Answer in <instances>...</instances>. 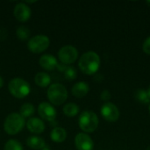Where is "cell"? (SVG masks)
<instances>
[{"label": "cell", "mask_w": 150, "mask_h": 150, "mask_svg": "<svg viewBox=\"0 0 150 150\" xmlns=\"http://www.w3.org/2000/svg\"><path fill=\"white\" fill-rule=\"evenodd\" d=\"M8 90L11 96L16 98L21 99L30 94L31 87L25 80L20 77H15L9 82Z\"/></svg>", "instance_id": "cell-4"}, {"label": "cell", "mask_w": 150, "mask_h": 150, "mask_svg": "<svg viewBox=\"0 0 150 150\" xmlns=\"http://www.w3.org/2000/svg\"><path fill=\"white\" fill-rule=\"evenodd\" d=\"M147 4H148V5L150 7V1H148V2H147Z\"/></svg>", "instance_id": "cell-28"}, {"label": "cell", "mask_w": 150, "mask_h": 150, "mask_svg": "<svg viewBox=\"0 0 150 150\" xmlns=\"http://www.w3.org/2000/svg\"><path fill=\"white\" fill-rule=\"evenodd\" d=\"M4 150H24V149L22 144L18 141L11 139L5 142Z\"/></svg>", "instance_id": "cell-21"}, {"label": "cell", "mask_w": 150, "mask_h": 150, "mask_svg": "<svg viewBox=\"0 0 150 150\" xmlns=\"http://www.w3.org/2000/svg\"><path fill=\"white\" fill-rule=\"evenodd\" d=\"M35 112L34 105L31 103H25L21 105L19 109V114L24 118H30L32 117Z\"/></svg>", "instance_id": "cell-18"}, {"label": "cell", "mask_w": 150, "mask_h": 150, "mask_svg": "<svg viewBox=\"0 0 150 150\" xmlns=\"http://www.w3.org/2000/svg\"><path fill=\"white\" fill-rule=\"evenodd\" d=\"M64 76L68 81L75 80L77 76V70L75 67L69 66L64 69Z\"/></svg>", "instance_id": "cell-23"}, {"label": "cell", "mask_w": 150, "mask_h": 150, "mask_svg": "<svg viewBox=\"0 0 150 150\" xmlns=\"http://www.w3.org/2000/svg\"><path fill=\"white\" fill-rule=\"evenodd\" d=\"M135 98L142 104H149L150 103V98L148 95V92L146 90H143V89L136 91Z\"/></svg>", "instance_id": "cell-22"}, {"label": "cell", "mask_w": 150, "mask_h": 150, "mask_svg": "<svg viewBox=\"0 0 150 150\" xmlns=\"http://www.w3.org/2000/svg\"><path fill=\"white\" fill-rule=\"evenodd\" d=\"M62 111L67 117H75L79 113V107L75 103H69L63 106Z\"/></svg>", "instance_id": "cell-19"}, {"label": "cell", "mask_w": 150, "mask_h": 150, "mask_svg": "<svg viewBox=\"0 0 150 150\" xmlns=\"http://www.w3.org/2000/svg\"><path fill=\"white\" fill-rule=\"evenodd\" d=\"M13 15L19 22L25 23L29 20L32 15L31 9L29 5L25 3H18L15 5L13 10Z\"/></svg>", "instance_id": "cell-10"}, {"label": "cell", "mask_w": 150, "mask_h": 150, "mask_svg": "<svg viewBox=\"0 0 150 150\" xmlns=\"http://www.w3.org/2000/svg\"><path fill=\"white\" fill-rule=\"evenodd\" d=\"M75 146L77 150H93L94 142L87 134L79 133L75 137Z\"/></svg>", "instance_id": "cell-11"}, {"label": "cell", "mask_w": 150, "mask_h": 150, "mask_svg": "<svg viewBox=\"0 0 150 150\" xmlns=\"http://www.w3.org/2000/svg\"><path fill=\"white\" fill-rule=\"evenodd\" d=\"M25 126V120L18 112L10 113L4 120V129L9 135H16L20 133Z\"/></svg>", "instance_id": "cell-2"}, {"label": "cell", "mask_w": 150, "mask_h": 150, "mask_svg": "<svg viewBox=\"0 0 150 150\" xmlns=\"http://www.w3.org/2000/svg\"><path fill=\"white\" fill-rule=\"evenodd\" d=\"M30 33H30V30L28 29V27H26L25 25L18 26L16 31V35H17L18 39L22 41L28 40L29 37H30Z\"/></svg>", "instance_id": "cell-20"}, {"label": "cell", "mask_w": 150, "mask_h": 150, "mask_svg": "<svg viewBox=\"0 0 150 150\" xmlns=\"http://www.w3.org/2000/svg\"><path fill=\"white\" fill-rule=\"evenodd\" d=\"M26 128L32 134H40L45 131L46 125L41 119L37 118V117H33V118H30L28 121L26 122Z\"/></svg>", "instance_id": "cell-12"}, {"label": "cell", "mask_w": 150, "mask_h": 150, "mask_svg": "<svg viewBox=\"0 0 150 150\" xmlns=\"http://www.w3.org/2000/svg\"><path fill=\"white\" fill-rule=\"evenodd\" d=\"M34 83L37 86L41 88L49 87L51 83V77L47 73L39 72L34 76Z\"/></svg>", "instance_id": "cell-16"}, {"label": "cell", "mask_w": 150, "mask_h": 150, "mask_svg": "<svg viewBox=\"0 0 150 150\" xmlns=\"http://www.w3.org/2000/svg\"><path fill=\"white\" fill-rule=\"evenodd\" d=\"M42 150H50V149H47V148H44Z\"/></svg>", "instance_id": "cell-29"}, {"label": "cell", "mask_w": 150, "mask_h": 150, "mask_svg": "<svg viewBox=\"0 0 150 150\" xmlns=\"http://www.w3.org/2000/svg\"><path fill=\"white\" fill-rule=\"evenodd\" d=\"M110 98H111V93L109 91L105 90L101 93V99L103 101H108V100H110Z\"/></svg>", "instance_id": "cell-25"}, {"label": "cell", "mask_w": 150, "mask_h": 150, "mask_svg": "<svg viewBox=\"0 0 150 150\" xmlns=\"http://www.w3.org/2000/svg\"><path fill=\"white\" fill-rule=\"evenodd\" d=\"M149 112H150V105H149Z\"/></svg>", "instance_id": "cell-30"}, {"label": "cell", "mask_w": 150, "mask_h": 150, "mask_svg": "<svg viewBox=\"0 0 150 150\" xmlns=\"http://www.w3.org/2000/svg\"><path fill=\"white\" fill-rule=\"evenodd\" d=\"M38 113L41 120L53 121L57 116V112L53 105L48 102H42L38 106Z\"/></svg>", "instance_id": "cell-9"}, {"label": "cell", "mask_w": 150, "mask_h": 150, "mask_svg": "<svg viewBox=\"0 0 150 150\" xmlns=\"http://www.w3.org/2000/svg\"><path fill=\"white\" fill-rule=\"evenodd\" d=\"M78 67L83 73L86 75H94L99 69L100 57L95 52H86L80 57Z\"/></svg>", "instance_id": "cell-1"}, {"label": "cell", "mask_w": 150, "mask_h": 150, "mask_svg": "<svg viewBox=\"0 0 150 150\" xmlns=\"http://www.w3.org/2000/svg\"><path fill=\"white\" fill-rule=\"evenodd\" d=\"M78 125L83 133H92L98 127V115L91 111H84L79 116Z\"/></svg>", "instance_id": "cell-5"}, {"label": "cell", "mask_w": 150, "mask_h": 150, "mask_svg": "<svg viewBox=\"0 0 150 150\" xmlns=\"http://www.w3.org/2000/svg\"><path fill=\"white\" fill-rule=\"evenodd\" d=\"M4 79L2 78V76H0V89L4 86Z\"/></svg>", "instance_id": "cell-26"}, {"label": "cell", "mask_w": 150, "mask_h": 150, "mask_svg": "<svg viewBox=\"0 0 150 150\" xmlns=\"http://www.w3.org/2000/svg\"><path fill=\"white\" fill-rule=\"evenodd\" d=\"M90 91L89 84L85 82H78L75 83L71 89L72 95L77 98H82L85 97Z\"/></svg>", "instance_id": "cell-14"}, {"label": "cell", "mask_w": 150, "mask_h": 150, "mask_svg": "<svg viewBox=\"0 0 150 150\" xmlns=\"http://www.w3.org/2000/svg\"><path fill=\"white\" fill-rule=\"evenodd\" d=\"M40 66L47 71L54 70L58 67V61L53 54H43L39 60Z\"/></svg>", "instance_id": "cell-13"}, {"label": "cell", "mask_w": 150, "mask_h": 150, "mask_svg": "<svg viewBox=\"0 0 150 150\" xmlns=\"http://www.w3.org/2000/svg\"><path fill=\"white\" fill-rule=\"evenodd\" d=\"M47 97L51 105L59 106L67 100L68 91L61 83H53L47 91Z\"/></svg>", "instance_id": "cell-3"}, {"label": "cell", "mask_w": 150, "mask_h": 150, "mask_svg": "<svg viewBox=\"0 0 150 150\" xmlns=\"http://www.w3.org/2000/svg\"><path fill=\"white\" fill-rule=\"evenodd\" d=\"M50 138L54 142L62 143L67 138V132L62 127H54L50 133Z\"/></svg>", "instance_id": "cell-17"}, {"label": "cell", "mask_w": 150, "mask_h": 150, "mask_svg": "<svg viewBox=\"0 0 150 150\" xmlns=\"http://www.w3.org/2000/svg\"><path fill=\"white\" fill-rule=\"evenodd\" d=\"M147 92H148V95H149V97L150 98V85H149V89L147 90Z\"/></svg>", "instance_id": "cell-27"}, {"label": "cell", "mask_w": 150, "mask_h": 150, "mask_svg": "<svg viewBox=\"0 0 150 150\" xmlns=\"http://www.w3.org/2000/svg\"><path fill=\"white\" fill-rule=\"evenodd\" d=\"M101 115L103 118L109 122H115L120 118V111L118 107L110 102H106L101 107Z\"/></svg>", "instance_id": "cell-8"}, {"label": "cell", "mask_w": 150, "mask_h": 150, "mask_svg": "<svg viewBox=\"0 0 150 150\" xmlns=\"http://www.w3.org/2000/svg\"><path fill=\"white\" fill-rule=\"evenodd\" d=\"M26 145L30 149L35 150H42L46 148V142L44 139L35 135L30 136L26 139Z\"/></svg>", "instance_id": "cell-15"}, {"label": "cell", "mask_w": 150, "mask_h": 150, "mask_svg": "<svg viewBox=\"0 0 150 150\" xmlns=\"http://www.w3.org/2000/svg\"><path fill=\"white\" fill-rule=\"evenodd\" d=\"M58 58L62 64L70 65L74 63L78 58V51L77 49L70 45L64 46L61 47L58 51Z\"/></svg>", "instance_id": "cell-7"}, {"label": "cell", "mask_w": 150, "mask_h": 150, "mask_svg": "<svg viewBox=\"0 0 150 150\" xmlns=\"http://www.w3.org/2000/svg\"><path fill=\"white\" fill-rule=\"evenodd\" d=\"M142 50L144 53H146L147 54H150V36L148 37L145 41L143 42L142 45Z\"/></svg>", "instance_id": "cell-24"}, {"label": "cell", "mask_w": 150, "mask_h": 150, "mask_svg": "<svg viewBox=\"0 0 150 150\" xmlns=\"http://www.w3.org/2000/svg\"><path fill=\"white\" fill-rule=\"evenodd\" d=\"M50 45V40L47 36L38 34L28 40L27 47L29 51L34 54H40L46 51Z\"/></svg>", "instance_id": "cell-6"}]
</instances>
